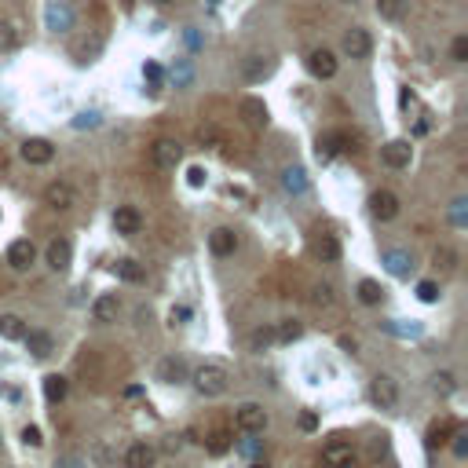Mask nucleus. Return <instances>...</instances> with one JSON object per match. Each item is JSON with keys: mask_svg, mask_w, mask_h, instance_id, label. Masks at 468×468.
<instances>
[{"mask_svg": "<svg viewBox=\"0 0 468 468\" xmlns=\"http://www.w3.org/2000/svg\"><path fill=\"white\" fill-rule=\"evenodd\" d=\"M22 341H26V348L37 355V359H48V355L55 351V341H52V333H44V329H26L22 333Z\"/></svg>", "mask_w": 468, "mask_h": 468, "instance_id": "5701e85b", "label": "nucleus"}, {"mask_svg": "<svg viewBox=\"0 0 468 468\" xmlns=\"http://www.w3.org/2000/svg\"><path fill=\"white\" fill-rule=\"evenodd\" d=\"M66 392H70V384H66V377H62V374H48L44 377V399L52 402V406H59V402L66 399Z\"/></svg>", "mask_w": 468, "mask_h": 468, "instance_id": "b1692460", "label": "nucleus"}, {"mask_svg": "<svg viewBox=\"0 0 468 468\" xmlns=\"http://www.w3.org/2000/svg\"><path fill=\"white\" fill-rule=\"evenodd\" d=\"M369 399H374L381 410H395L399 406V384L388 374H377L374 381H369Z\"/></svg>", "mask_w": 468, "mask_h": 468, "instance_id": "20e7f679", "label": "nucleus"}, {"mask_svg": "<svg viewBox=\"0 0 468 468\" xmlns=\"http://www.w3.org/2000/svg\"><path fill=\"white\" fill-rule=\"evenodd\" d=\"M432 267H435V271H443V274H450V271L458 267V253L450 249V246H439V249L432 253Z\"/></svg>", "mask_w": 468, "mask_h": 468, "instance_id": "473e14b6", "label": "nucleus"}, {"mask_svg": "<svg viewBox=\"0 0 468 468\" xmlns=\"http://www.w3.org/2000/svg\"><path fill=\"white\" fill-rule=\"evenodd\" d=\"M381 161H384L388 169H410V161H413L410 139H392V143H384V147H381Z\"/></svg>", "mask_w": 468, "mask_h": 468, "instance_id": "423d86ee", "label": "nucleus"}, {"mask_svg": "<svg viewBox=\"0 0 468 468\" xmlns=\"http://www.w3.org/2000/svg\"><path fill=\"white\" fill-rule=\"evenodd\" d=\"M234 428L246 432V435H260L267 428V410L260 402H246V406L234 410Z\"/></svg>", "mask_w": 468, "mask_h": 468, "instance_id": "f03ea898", "label": "nucleus"}, {"mask_svg": "<svg viewBox=\"0 0 468 468\" xmlns=\"http://www.w3.org/2000/svg\"><path fill=\"white\" fill-rule=\"evenodd\" d=\"M19 154H22V161H26V165H48V161L55 157V147H52L48 139L34 136V139H26L22 147H19Z\"/></svg>", "mask_w": 468, "mask_h": 468, "instance_id": "6e6552de", "label": "nucleus"}, {"mask_svg": "<svg viewBox=\"0 0 468 468\" xmlns=\"http://www.w3.org/2000/svg\"><path fill=\"white\" fill-rule=\"evenodd\" d=\"M267 344H274V329H256L253 333V348H267Z\"/></svg>", "mask_w": 468, "mask_h": 468, "instance_id": "a18cd8bd", "label": "nucleus"}, {"mask_svg": "<svg viewBox=\"0 0 468 468\" xmlns=\"http://www.w3.org/2000/svg\"><path fill=\"white\" fill-rule=\"evenodd\" d=\"M157 377L165 381V384H180L183 377H187V366H183V359H165L157 366Z\"/></svg>", "mask_w": 468, "mask_h": 468, "instance_id": "cd10ccee", "label": "nucleus"}, {"mask_svg": "<svg viewBox=\"0 0 468 468\" xmlns=\"http://www.w3.org/2000/svg\"><path fill=\"white\" fill-rule=\"evenodd\" d=\"M118 311H121L118 293H103V297H95V304H92V318L95 322H114Z\"/></svg>", "mask_w": 468, "mask_h": 468, "instance_id": "4be33fe9", "label": "nucleus"}, {"mask_svg": "<svg viewBox=\"0 0 468 468\" xmlns=\"http://www.w3.org/2000/svg\"><path fill=\"white\" fill-rule=\"evenodd\" d=\"M432 388L439 392V395H454L458 381H454V374H435V377H432Z\"/></svg>", "mask_w": 468, "mask_h": 468, "instance_id": "c9c22d12", "label": "nucleus"}, {"mask_svg": "<svg viewBox=\"0 0 468 468\" xmlns=\"http://www.w3.org/2000/svg\"><path fill=\"white\" fill-rule=\"evenodd\" d=\"M55 468H80V458H62L55 461Z\"/></svg>", "mask_w": 468, "mask_h": 468, "instance_id": "864d4df0", "label": "nucleus"}, {"mask_svg": "<svg viewBox=\"0 0 468 468\" xmlns=\"http://www.w3.org/2000/svg\"><path fill=\"white\" fill-rule=\"evenodd\" d=\"M73 125H77V128H95V125H99V114H77Z\"/></svg>", "mask_w": 468, "mask_h": 468, "instance_id": "8fccbe9b", "label": "nucleus"}, {"mask_svg": "<svg viewBox=\"0 0 468 468\" xmlns=\"http://www.w3.org/2000/svg\"><path fill=\"white\" fill-rule=\"evenodd\" d=\"M311 304H315V308H333V289L329 285H315Z\"/></svg>", "mask_w": 468, "mask_h": 468, "instance_id": "e433bc0d", "label": "nucleus"}, {"mask_svg": "<svg viewBox=\"0 0 468 468\" xmlns=\"http://www.w3.org/2000/svg\"><path fill=\"white\" fill-rule=\"evenodd\" d=\"M344 4H355V0H344Z\"/></svg>", "mask_w": 468, "mask_h": 468, "instance_id": "13d9d810", "label": "nucleus"}, {"mask_svg": "<svg viewBox=\"0 0 468 468\" xmlns=\"http://www.w3.org/2000/svg\"><path fill=\"white\" fill-rule=\"evenodd\" d=\"M271 70H274V62H271L267 55H249L246 62H241V77H246L249 85H256V80L271 77Z\"/></svg>", "mask_w": 468, "mask_h": 468, "instance_id": "6ab92c4d", "label": "nucleus"}, {"mask_svg": "<svg viewBox=\"0 0 468 468\" xmlns=\"http://www.w3.org/2000/svg\"><path fill=\"white\" fill-rule=\"evenodd\" d=\"M180 161H183V147L176 139H157L150 147V165L161 169V172H172Z\"/></svg>", "mask_w": 468, "mask_h": 468, "instance_id": "7ed1b4c3", "label": "nucleus"}, {"mask_svg": "<svg viewBox=\"0 0 468 468\" xmlns=\"http://www.w3.org/2000/svg\"><path fill=\"white\" fill-rule=\"evenodd\" d=\"M208 249H213V256H231L238 249V234L231 227H216L208 234Z\"/></svg>", "mask_w": 468, "mask_h": 468, "instance_id": "412c9836", "label": "nucleus"}, {"mask_svg": "<svg viewBox=\"0 0 468 468\" xmlns=\"http://www.w3.org/2000/svg\"><path fill=\"white\" fill-rule=\"evenodd\" d=\"M311 253L318 256L322 264H336V260H341V241H336V234H329V231H318L311 238Z\"/></svg>", "mask_w": 468, "mask_h": 468, "instance_id": "f8f14e48", "label": "nucleus"}, {"mask_svg": "<svg viewBox=\"0 0 468 468\" xmlns=\"http://www.w3.org/2000/svg\"><path fill=\"white\" fill-rule=\"evenodd\" d=\"M384 271L395 274V278H410V271H413V260H410V253L406 249H384Z\"/></svg>", "mask_w": 468, "mask_h": 468, "instance_id": "dca6fc26", "label": "nucleus"}, {"mask_svg": "<svg viewBox=\"0 0 468 468\" xmlns=\"http://www.w3.org/2000/svg\"><path fill=\"white\" fill-rule=\"evenodd\" d=\"M0 169H4V157H0Z\"/></svg>", "mask_w": 468, "mask_h": 468, "instance_id": "4d7b16f0", "label": "nucleus"}, {"mask_svg": "<svg viewBox=\"0 0 468 468\" xmlns=\"http://www.w3.org/2000/svg\"><path fill=\"white\" fill-rule=\"evenodd\" d=\"M34 260H37V249H34V241H29V238H19V241H11V246H8V264L15 271H26Z\"/></svg>", "mask_w": 468, "mask_h": 468, "instance_id": "4468645a", "label": "nucleus"}, {"mask_svg": "<svg viewBox=\"0 0 468 468\" xmlns=\"http://www.w3.org/2000/svg\"><path fill=\"white\" fill-rule=\"evenodd\" d=\"M118 274L125 282H143L147 278V274H143V267L136 264V260H118Z\"/></svg>", "mask_w": 468, "mask_h": 468, "instance_id": "f704fd0d", "label": "nucleus"}, {"mask_svg": "<svg viewBox=\"0 0 468 468\" xmlns=\"http://www.w3.org/2000/svg\"><path fill=\"white\" fill-rule=\"evenodd\" d=\"M205 446H208V454H227V450H231V432L227 428L205 432Z\"/></svg>", "mask_w": 468, "mask_h": 468, "instance_id": "c85d7f7f", "label": "nucleus"}, {"mask_svg": "<svg viewBox=\"0 0 468 468\" xmlns=\"http://www.w3.org/2000/svg\"><path fill=\"white\" fill-rule=\"evenodd\" d=\"M322 461L329 468H355V450L344 439H333V443H326V450H322Z\"/></svg>", "mask_w": 468, "mask_h": 468, "instance_id": "9b49d317", "label": "nucleus"}, {"mask_svg": "<svg viewBox=\"0 0 468 468\" xmlns=\"http://www.w3.org/2000/svg\"><path fill=\"white\" fill-rule=\"evenodd\" d=\"M369 52H374V37H369V29L351 26L344 34V55L348 59H369Z\"/></svg>", "mask_w": 468, "mask_h": 468, "instance_id": "0eeeda50", "label": "nucleus"}, {"mask_svg": "<svg viewBox=\"0 0 468 468\" xmlns=\"http://www.w3.org/2000/svg\"><path fill=\"white\" fill-rule=\"evenodd\" d=\"M234 450H238L241 458H256V454H260V450H264V439H241Z\"/></svg>", "mask_w": 468, "mask_h": 468, "instance_id": "ea45409f", "label": "nucleus"}, {"mask_svg": "<svg viewBox=\"0 0 468 468\" xmlns=\"http://www.w3.org/2000/svg\"><path fill=\"white\" fill-rule=\"evenodd\" d=\"M359 300L374 308V304H381V300H384V289H381L374 278H362V282H359Z\"/></svg>", "mask_w": 468, "mask_h": 468, "instance_id": "72a5a7b5", "label": "nucleus"}, {"mask_svg": "<svg viewBox=\"0 0 468 468\" xmlns=\"http://www.w3.org/2000/svg\"><path fill=\"white\" fill-rule=\"evenodd\" d=\"M187 318H190V308H187V304H176V308L169 311V322H172V326H183Z\"/></svg>", "mask_w": 468, "mask_h": 468, "instance_id": "c03bdc74", "label": "nucleus"}, {"mask_svg": "<svg viewBox=\"0 0 468 468\" xmlns=\"http://www.w3.org/2000/svg\"><path fill=\"white\" fill-rule=\"evenodd\" d=\"M458 425H454V417H443V421H435L432 428H428V450H439V446H446V439H450V432H454Z\"/></svg>", "mask_w": 468, "mask_h": 468, "instance_id": "a878e982", "label": "nucleus"}, {"mask_svg": "<svg viewBox=\"0 0 468 468\" xmlns=\"http://www.w3.org/2000/svg\"><path fill=\"white\" fill-rule=\"evenodd\" d=\"M15 44H19L15 29H11V26H0V48H15Z\"/></svg>", "mask_w": 468, "mask_h": 468, "instance_id": "de8ad7c7", "label": "nucleus"}, {"mask_svg": "<svg viewBox=\"0 0 468 468\" xmlns=\"http://www.w3.org/2000/svg\"><path fill=\"white\" fill-rule=\"evenodd\" d=\"M249 468H267V465H260V461H256V465H249Z\"/></svg>", "mask_w": 468, "mask_h": 468, "instance_id": "5fc2aeb1", "label": "nucleus"}, {"mask_svg": "<svg viewBox=\"0 0 468 468\" xmlns=\"http://www.w3.org/2000/svg\"><path fill=\"white\" fill-rule=\"evenodd\" d=\"M172 80H176V88H183L190 85V62H180V66L172 70Z\"/></svg>", "mask_w": 468, "mask_h": 468, "instance_id": "37998d69", "label": "nucleus"}, {"mask_svg": "<svg viewBox=\"0 0 468 468\" xmlns=\"http://www.w3.org/2000/svg\"><path fill=\"white\" fill-rule=\"evenodd\" d=\"M48 267L52 271H66L70 267V256H73V246H70V238H55V241H48Z\"/></svg>", "mask_w": 468, "mask_h": 468, "instance_id": "f3484780", "label": "nucleus"}, {"mask_svg": "<svg viewBox=\"0 0 468 468\" xmlns=\"http://www.w3.org/2000/svg\"><path fill=\"white\" fill-rule=\"evenodd\" d=\"M227 384H231V374H227V366L223 362H205L194 369V388L201 395H223L227 392Z\"/></svg>", "mask_w": 468, "mask_h": 468, "instance_id": "f257e3e1", "label": "nucleus"}, {"mask_svg": "<svg viewBox=\"0 0 468 468\" xmlns=\"http://www.w3.org/2000/svg\"><path fill=\"white\" fill-rule=\"evenodd\" d=\"M417 300L435 304V300H439V285H435V282H417Z\"/></svg>", "mask_w": 468, "mask_h": 468, "instance_id": "4c0bfd02", "label": "nucleus"}, {"mask_svg": "<svg viewBox=\"0 0 468 468\" xmlns=\"http://www.w3.org/2000/svg\"><path fill=\"white\" fill-rule=\"evenodd\" d=\"M399 198L392 194V190H377V194L374 198H369V213H374L381 223H388V220H395L399 216Z\"/></svg>", "mask_w": 468, "mask_h": 468, "instance_id": "ddd939ff", "label": "nucleus"}, {"mask_svg": "<svg viewBox=\"0 0 468 468\" xmlns=\"http://www.w3.org/2000/svg\"><path fill=\"white\" fill-rule=\"evenodd\" d=\"M410 11V0H377V15L388 22H402Z\"/></svg>", "mask_w": 468, "mask_h": 468, "instance_id": "393cba45", "label": "nucleus"}, {"mask_svg": "<svg viewBox=\"0 0 468 468\" xmlns=\"http://www.w3.org/2000/svg\"><path fill=\"white\" fill-rule=\"evenodd\" d=\"M300 333H304V326L297 318H282L278 326H274V341H282V344H293V341H300Z\"/></svg>", "mask_w": 468, "mask_h": 468, "instance_id": "7c9ffc66", "label": "nucleus"}, {"mask_svg": "<svg viewBox=\"0 0 468 468\" xmlns=\"http://www.w3.org/2000/svg\"><path fill=\"white\" fill-rule=\"evenodd\" d=\"M454 439H458V443H454V454H458V458H465V454H468V443H465L468 435H465V432H458Z\"/></svg>", "mask_w": 468, "mask_h": 468, "instance_id": "3c124183", "label": "nucleus"}, {"mask_svg": "<svg viewBox=\"0 0 468 468\" xmlns=\"http://www.w3.org/2000/svg\"><path fill=\"white\" fill-rule=\"evenodd\" d=\"M154 446L150 443H132L125 450V468H154Z\"/></svg>", "mask_w": 468, "mask_h": 468, "instance_id": "aec40b11", "label": "nucleus"}, {"mask_svg": "<svg viewBox=\"0 0 468 468\" xmlns=\"http://www.w3.org/2000/svg\"><path fill=\"white\" fill-rule=\"evenodd\" d=\"M465 205H468V201H465V198H458V201H454V208H450V220H454V227H465Z\"/></svg>", "mask_w": 468, "mask_h": 468, "instance_id": "49530a36", "label": "nucleus"}, {"mask_svg": "<svg viewBox=\"0 0 468 468\" xmlns=\"http://www.w3.org/2000/svg\"><path fill=\"white\" fill-rule=\"evenodd\" d=\"M22 443H26V446H41V443H44L41 428H37V425H26V428H22Z\"/></svg>", "mask_w": 468, "mask_h": 468, "instance_id": "79ce46f5", "label": "nucleus"}, {"mask_svg": "<svg viewBox=\"0 0 468 468\" xmlns=\"http://www.w3.org/2000/svg\"><path fill=\"white\" fill-rule=\"evenodd\" d=\"M282 187L289 190V194H308V172H304V169H285L282 172Z\"/></svg>", "mask_w": 468, "mask_h": 468, "instance_id": "bb28decb", "label": "nucleus"}, {"mask_svg": "<svg viewBox=\"0 0 468 468\" xmlns=\"http://www.w3.org/2000/svg\"><path fill=\"white\" fill-rule=\"evenodd\" d=\"M157 4H169V0H157Z\"/></svg>", "mask_w": 468, "mask_h": 468, "instance_id": "6e6d98bb", "label": "nucleus"}, {"mask_svg": "<svg viewBox=\"0 0 468 468\" xmlns=\"http://www.w3.org/2000/svg\"><path fill=\"white\" fill-rule=\"evenodd\" d=\"M44 205L55 208V213H66V208L77 205V190H73L66 180H55V183L44 187Z\"/></svg>", "mask_w": 468, "mask_h": 468, "instance_id": "39448f33", "label": "nucleus"}, {"mask_svg": "<svg viewBox=\"0 0 468 468\" xmlns=\"http://www.w3.org/2000/svg\"><path fill=\"white\" fill-rule=\"evenodd\" d=\"M22 333H26V322L19 315H0V336L4 341H22Z\"/></svg>", "mask_w": 468, "mask_h": 468, "instance_id": "c756f323", "label": "nucleus"}, {"mask_svg": "<svg viewBox=\"0 0 468 468\" xmlns=\"http://www.w3.org/2000/svg\"><path fill=\"white\" fill-rule=\"evenodd\" d=\"M143 73H147L150 85H161V66H157V62H147V66H143Z\"/></svg>", "mask_w": 468, "mask_h": 468, "instance_id": "09e8293b", "label": "nucleus"}, {"mask_svg": "<svg viewBox=\"0 0 468 468\" xmlns=\"http://www.w3.org/2000/svg\"><path fill=\"white\" fill-rule=\"evenodd\" d=\"M308 70H311V77H318V80L336 77V55L329 52V48H315V52L308 55Z\"/></svg>", "mask_w": 468, "mask_h": 468, "instance_id": "9d476101", "label": "nucleus"}, {"mask_svg": "<svg viewBox=\"0 0 468 468\" xmlns=\"http://www.w3.org/2000/svg\"><path fill=\"white\" fill-rule=\"evenodd\" d=\"M44 19H48V29L62 34V29L73 26V11H70V4H62V0H52V4H48V11H44Z\"/></svg>", "mask_w": 468, "mask_h": 468, "instance_id": "a211bd4d", "label": "nucleus"}, {"mask_svg": "<svg viewBox=\"0 0 468 468\" xmlns=\"http://www.w3.org/2000/svg\"><path fill=\"white\" fill-rule=\"evenodd\" d=\"M450 59L454 62H468V37H454V44H450Z\"/></svg>", "mask_w": 468, "mask_h": 468, "instance_id": "58836bf2", "label": "nucleus"}, {"mask_svg": "<svg viewBox=\"0 0 468 468\" xmlns=\"http://www.w3.org/2000/svg\"><path fill=\"white\" fill-rule=\"evenodd\" d=\"M139 227H143V216H139L136 205H121L118 213H114V231L118 234L132 238V234H139Z\"/></svg>", "mask_w": 468, "mask_h": 468, "instance_id": "2eb2a0df", "label": "nucleus"}, {"mask_svg": "<svg viewBox=\"0 0 468 468\" xmlns=\"http://www.w3.org/2000/svg\"><path fill=\"white\" fill-rule=\"evenodd\" d=\"M205 180H208V176H205V169H201V165H190V169H187V183L194 187V190H198V187H205Z\"/></svg>", "mask_w": 468, "mask_h": 468, "instance_id": "a19ab883", "label": "nucleus"}, {"mask_svg": "<svg viewBox=\"0 0 468 468\" xmlns=\"http://www.w3.org/2000/svg\"><path fill=\"white\" fill-rule=\"evenodd\" d=\"M341 143H344V136H341V132L322 136V139H318V147H315L318 161H333V157H336V150H341Z\"/></svg>", "mask_w": 468, "mask_h": 468, "instance_id": "2f4dec72", "label": "nucleus"}, {"mask_svg": "<svg viewBox=\"0 0 468 468\" xmlns=\"http://www.w3.org/2000/svg\"><path fill=\"white\" fill-rule=\"evenodd\" d=\"M315 425H318L315 413H304V417H300V428H304V432H315Z\"/></svg>", "mask_w": 468, "mask_h": 468, "instance_id": "603ef678", "label": "nucleus"}, {"mask_svg": "<svg viewBox=\"0 0 468 468\" xmlns=\"http://www.w3.org/2000/svg\"><path fill=\"white\" fill-rule=\"evenodd\" d=\"M238 114L246 118V125L253 128V132H260V128H267V121H271V114H267L264 99H256V95H249V99H241Z\"/></svg>", "mask_w": 468, "mask_h": 468, "instance_id": "1a4fd4ad", "label": "nucleus"}]
</instances>
